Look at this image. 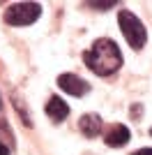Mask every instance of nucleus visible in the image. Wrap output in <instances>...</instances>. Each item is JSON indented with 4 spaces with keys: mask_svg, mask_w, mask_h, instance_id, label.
<instances>
[{
    "mask_svg": "<svg viewBox=\"0 0 152 155\" xmlns=\"http://www.w3.org/2000/svg\"><path fill=\"white\" fill-rule=\"evenodd\" d=\"M46 116H49L53 123H62L65 118L69 116V104L58 95L49 97V102H46Z\"/></svg>",
    "mask_w": 152,
    "mask_h": 155,
    "instance_id": "nucleus-6",
    "label": "nucleus"
},
{
    "mask_svg": "<svg viewBox=\"0 0 152 155\" xmlns=\"http://www.w3.org/2000/svg\"><path fill=\"white\" fill-rule=\"evenodd\" d=\"M101 116L99 114H83L81 120H78V130H81L83 137H88V139H95L97 134L101 132Z\"/></svg>",
    "mask_w": 152,
    "mask_h": 155,
    "instance_id": "nucleus-7",
    "label": "nucleus"
},
{
    "mask_svg": "<svg viewBox=\"0 0 152 155\" xmlns=\"http://www.w3.org/2000/svg\"><path fill=\"white\" fill-rule=\"evenodd\" d=\"M12 100H14V109L21 111V120H23V125H25V127H30V118H28V114H25V109H23V102L16 97V93L12 95Z\"/></svg>",
    "mask_w": 152,
    "mask_h": 155,
    "instance_id": "nucleus-8",
    "label": "nucleus"
},
{
    "mask_svg": "<svg viewBox=\"0 0 152 155\" xmlns=\"http://www.w3.org/2000/svg\"><path fill=\"white\" fill-rule=\"evenodd\" d=\"M150 134H152V127H150Z\"/></svg>",
    "mask_w": 152,
    "mask_h": 155,
    "instance_id": "nucleus-13",
    "label": "nucleus"
},
{
    "mask_svg": "<svg viewBox=\"0 0 152 155\" xmlns=\"http://www.w3.org/2000/svg\"><path fill=\"white\" fill-rule=\"evenodd\" d=\"M58 86L62 88L65 93H69L71 97H83L90 91V84L85 79H81L78 74H71V72H65L58 77Z\"/></svg>",
    "mask_w": 152,
    "mask_h": 155,
    "instance_id": "nucleus-4",
    "label": "nucleus"
},
{
    "mask_svg": "<svg viewBox=\"0 0 152 155\" xmlns=\"http://www.w3.org/2000/svg\"><path fill=\"white\" fill-rule=\"evenodd\" d=\"M118 23H120V30H122V35H125L127 44L131 46L134 51H141L147 42V30H145V26H143V21L134 12H129V9H120Z\"/></svg>",
    "mask_w": 152,
    "mask_h": 155,
    "instance_id": "nucleus-2",
    "label": "nucleus"
},
{
    "mask_svg": "<svg viewBox=\"0 0 152 155\" xmlns=\"http://www.w3.org/2000/svg\"><path fill=\"white\" fill-rule=\"evenodd\" d=\"M39 16H42L39 2H16V5H9L2 14L7 26H32Z\"/></svg>",
    "mask_w": 152,
    "mask_h": 155,
    "instance_id": "nucleus-3",
    "label": "nucleus"
},
{
    "mask_svg": "<svg viewBox=\"0 0 152 155\" xmlns=\"http://www.w3.org/2000/svg\"><path fill=\"white\" fill-rule=\"evenodd\" d=\"M131 116H134V118L141 116V104H134V107H131Z\"/></svg>",
    "mask_w": 152,
    "mask_h": 155,
    "instance_id": "nucleus-10",
    "label": "nucleus"
},
{
    "mask_svg": "<svg viewBox=\"0 0 152 155\" xmlns=\"http://www.w3.org/2000/svg\"><path fill=\"white\" fill-rule=\"evenodd\" d=\"M0 155H9V146H5V143H0Z\"/></svg>",
    "mask_w": 152,
    "mask_h": 155,
    "instance_id": "nucleus-12",
    "label": "nucleus"
},
{
    "mask_svg": "<svg viewBox=\"0 0 152 155\" xmlns=\"http://www.w3.org/2000/svg\"><path fill=\"white\" fill-rule=\"evenodd\" d=\"M134 155H152V148H141V150H136Z\"/></svg>",
    "mask_w": 152,
    "mask_h": 155,
    "instance_id": "nucleus-11",
    "label": "nucleus"
},
{
    "mask_svg": "<svg viewBox=\"0 0 152 155\" xmlns=\"http://www.w3.org/2000/svg\"><path fill=\"white\" fill-rule=\"evenodd\" d=\"M0 107H2V102H0Z\"/></svg>",
    "mask_w": 152,
    "mask_h": 155,
    "instance_id": "nucleus-14",
    "label": "nucleus"
},
{
    "mask_svg": "<svg viewBox=\"0 0 152 155\" xmlns=\"http://www.w3.org/2000/svg\"><path fill=\"white\" fill-rule=\"evenodd\" d=\"M129 139H131V132L122 123L108 125V130L104 132V141H106V146H111V148H120V146L129 143Z\"/></svg>",
    "mask_w": 152,
    "mask_h": 155,
    "instance_id": "nucleus-5",
    "label": "nucleus"
},
{
    "mask_svg": "<svg viewBox=\"0 0 152 155\" xmlns=\"http://www.w3.org/2000/svg\"><path fill=\"white\" fill-rule=\"evenodd\" d=\"M83 63L97 77H108V74H115L122 67V51L113 39L99 37L92 42L88 51H83Z\"/></svg>",
    "mask_w": 152,
    "mask_h": 155,
    "instance_id": "nucleus-1",
    "label": "nucleus"
},
{
    "mask_svg": "<svg viewBox=\"0 0 152 155\" xmlns=\"http://www.w3.org/2000/svg\"><path fill=\"white\" fill-rule=\"evenodd\" d=\"M113 5H118V2H88V7H113Z\"/></svg>",
    "mask_w": 152,
    "mask_h": 155,
    "instance_id": "nucleus-9",
    "label": "nucleus"
}]
</instances>
